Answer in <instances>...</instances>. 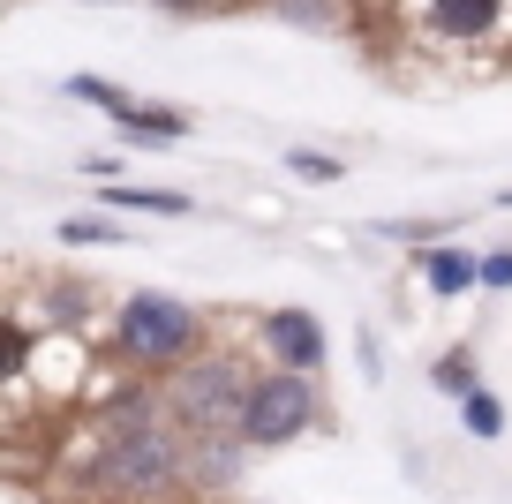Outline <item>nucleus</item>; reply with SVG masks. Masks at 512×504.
Listing matches in <instances>:
<instances>
[{
	"label": "nucleus",
	"mask_w": 512,
	"mask_h": 504,
	"mask_svg": "<svg viewBox=\"0 0 512 504\" xmlns=\"http://www.w3.org/2000/svg\"><path fill=\"white\" fill-rule=\"evenodd\" d=\"M475 286H482V294H512V249L475 256Z\"/></svg>",
	"instance_id": "nucleus-19"
},
{
	"label": "nucleus",
	"mask_w": 512,
	"mask_h": 504,
	"mask_svg": "<svg viewBox=\"0 0 512 504\" xmlns=\"http://www.w3.org/2000/svg\"><path fill=\"white\" fill-rule=\"evenodd\" d=\"M0 504H38V497H31V489H8V482H0Z\"/></svg>",
	"instance_id": "nucleus-22"
},
{
	"label": "nucleus",
	"mask_w": 512,
	"mask_h": 504,
	"mask_svg": "<svg viewBox=\"0 0 512 504\" xmlns=\"http://www.w3.org/2000/svg\"><path fill=\"white\" fill-rule=\"evenodd\" d=\"M475 384H482V354H475V339H460V347L430 354V392H445V399H467Z\"/></svg>",
	"instance_id": "nucleus-13"
},
{
	"label": "nucleus",
	"mask_w": 512,
	"mask_h": 504,
	"mask_svg": "<svg viewBox=\"0 0 512 504\" xmlns=\"http://www.w3.org/2000/svg\"><path fill=\"white\" fill-rule=\"evenodd\" d=\"M106 354L121 377H166V369L196 362V354L219 339L211 316L189 294H166V286H136V294L106 301Z\"/></svg>",
	"instance_id": "nucleus-2"
},
{
	"label": "nucleus",
	"mask_w": 512,
	"mask_h": 504,
	"mask_svg": "<svg viewBox=\"0 0 512 504\" xmlns=\"http://www.w3.org/2000/svg\"><path fill=\"white\" fill-rule=\"evenodd\" d=\"M497 211H512V189H505V196H497Z\"/></svg>",
	"instance_id": "nucleus-23"
},
{
	"label": "nucleus",
	"mask_w": 512,
	"mask_h": 504,
	"mask_svg": "<svg viewBox=\"0 0 512 504\" xmlns=\"http://www.w3.org/2000/svg\"><path fill=\"white\" fill-rule=\"evenodd\" d=\"M249 377L256 369H249V354H241L234 339H211L196 362L166 369L159 377V407H166V422H174V437H234Z\"/></svg>",
	"instance_id": "nucleus-3"
},
{
	"label": "nucleus",
	"mask_w": 512,
	"mask_h": 504,
	"mask_svg": "<svg viewBox=\"0 0 512 504\" xmlns=\"http://www.w3.org/2000/svg\"><path fill=\"white\" fill-rule=\"evenodd\" d=\"M452 407H460V429H467L475 444H497V437H505V399H497L490 384H475V392L452 399Z\"/></svg>",
	"instance_id": "nucleus-14"
},
{
	"label": "nucleus",
	"mask_w": 512,
	"mask_h": 504,
	"mask_svg": "<svg viewBox=\"0 0 512 504\" xmlns=\"http://www.w3.org/2000/svg\"><path fill=\"white\" fill-rule=\"evenodd\" d=\"M415 279L430 286V301H467V294H475V249H460V241H430V249H415Z\"/></svg>",
	"instance_id": "nucleus-8"
},
{
	"label": "nucleus",
	"mask_w": 512,
	"mask_h": 504,
	"mask_svg": "<svg viewBox=\"0 0 512 504\" xmlns=\"http://www.w3.org/2000/svg\"><path fill=\"white\" fill-rule=\"evenodd\" d=\"M377 234L400 241V249H430V241H452V219H384Z\"/></svg>",
	"instance_id": "nucleus-17"
},
{
	"label": "nucleus",
	"mask_w": 512,
	"mask_h": 504,
	"mask_svg": "<svg viewBox=\"0 0 512 504\" xmlns=\"http://www.w3.org/2000/svg\"><path fill=\"white\" fill-rule=\"evenodd\" d=\"M287 174H294V181H347V158H332V151H309V143H294V151H287Z\"/></svg>",
	"instance_id": "nucleus-18"
},
{
	"label": "nucleus",
	"mask_w": 512,
	"mask_h": 504,
	"mask_svg": "<svg viewBox=\"0 0 512 504\" xmlns=\"http://www.w3.org/2000/svg\"><path fill=\"white\" fill-rule=\"evenodd\" d=\"M31 324L38 331H91V324H106V301H98L91 279H46V309Z\"/></svg>",
	"instance_id": "nucleus-9"
},
{
	"label": "nucleus",
	"mask_w": 512,
	"mask_h": 504,
	"mask_svg": "<svg viewBox=\"0 0 512 504\" xmlns=\"http://www.w3.org/2000/svg\"><path fill=\"white\" fill-rule=\"evenodd\" d=\"M128 226L121 219H98V211H68L61 219V249H121Z\"/></svg>",
	"instance_id": "nucleus-15"
},
{
	"label": "nucleus",
	"mask_w": 512,
	"mask_h": 504,
	"mask_svg": "<svg viewBox=\"0 0 512 504\" xmlns=\"http://www.w3.org/2000/svg\"><path fill=\"white\" fill-rule=\"evenodd\" d=\"M113 128H121V143H136V151H174V143L189 136V113L159 106V98H128V106L113 113Z\"/></svg>",
	"instance_id": "nucleus-7"
},
{
	"label": "nucleus",
	"mask_w": 512,
	"mask_h": 504,
	"mask_svg": "<svg viewBox=\"0 0 512 504\" xmlns=\"http://www.w3.org/2000/svg\"><path fill=\"white\" fill-rule=\"evenodd\" d=\"M264 16L309 38H347L354 31V0H264Z\"/></svg>",
	"instance_id": "nucleus-11"
},
{
	"label": "nucleus",
	"mask_w": 512,
	"mask_h": 504,
	"mask_svg": "<svg viewBox=\"0 0 512 504\" xmlns=\"http://www.w3.org/2000/svg\"><path fill=\"white\" fill-rule=\"evenodd\" d=\"M61 91H68V98H76V106H91V113H106V121H113V113H121V106H128V98H136V91H121V83H106V76H68V83H61Z\"/></svg>",
	"instance_id": "nucleus-16"
},
{
	"label": "nucleus",
	"mask_w": 512,
	"mask_h": 504,
	"mask_svg": "<svg viewBox=\"0 0 512 504\" xmlns=\"http://www.w3.org/2000/svg\"><path fill=\"white\" fill-rule=\"evenodd\" d=\"M234 504H264V497H234Z\"/></svg>",
	"instance_id": "nucleus-24"
},
{
	"label": "nucleus",
	"mask_w": 512,
	"mask_h": 504,
	"mask_svg": "<svg viewBox=\"0 0 512 504\" xmlns=\"http://www.w3.org/2000/svg\"><path fill=\"white\" fill-rule=\"evenodd\" d=\"M46 339H53V331H38L31 316L0 309V384H31V369H38V354H46Z\"/></svg>",
	"instance_id": "nucleus-12"
},
{
	"label": "nucleus",
	"mask_w": 512,
	"mask_h": 504,
	"mask_svg": "<svg viewBox=\"0 0 512 504\" xmlns=\"http://www.w3.org/2000/svg\"><path fill=\"white\" fill-rule=\"evenodd\" d=\"M407 38L445 61H497L512 46V0H407Z\"/></svg>",
	"instance_id": "nucleus-5"
},
{
	"label": "nucleus",
	"mask_w": 512,
	"mask_h": 504,
	"mask_svg": "<svg viewBox=\"0 0 512 504\" xmlns=\"http://www.w3.org/2000/svg\"><path fill=\"white\" fill-rule=\"evenodd\" d=\"M309 429H332V399H324V377H294V369H256L249 392H241V422L234 437L256 452H287Z\"/></svg>",
	"instance_id": "nucleus-4"
},
{
	"label": "nucleus",
	"mask_w": 512,
	"mask_h": 504,
	"mask_svg": "<svg viewBox=\"0 0 512 504\" xmlns=\"http://www.w3.org/2000/svg\"><path fill=\"white\" fill-rule=\"evenodd\" d=\"M151 8H166V16H204V8H219V0H151Z\"/></svg>",
	"instance_id": "nucleus-21"
},
{
	"label": "nucleus",
	"mask_w": 512,
	"mask_h": 504,
	"mask_svg": "<svg viewBox=\"0 0 512 504\" xmlns=\"http://www.w3.org/2000/svg\"><path fill=\"white\" fill-rule=\"evenodd\" d=\"M76 504H189L181 497V444L159 407V377H121L98 392L83 444L68 459Z\"/></svg>",
	"instance_id": "nucleus-1"
},
{
	"label": "nucleus",
	"mask_w": 512,
	"mask_h": 504,
	"mask_svg": "<svg viewBox=\"0 0 512 504\" xmlns=\"http://www.w3.org/2000/svg\"><path fill=\"white\" fill-rule=\"evenodd\" d=\"M354 362H362V377H369V384H384V339H377V324L354 331Z\"/></svg>",
	"instance_id": "nucleus-20"
},
{
	"label": "nucleus",
	"mask_w": 512,
	"mask_h": 504,
	"mask_svg": "<svg viewBox=\"0 0 512 504\" xmlns=\"http://www.w3.org/2000/svg\"><path fill=\"white\" fill-rule=\"evenodd\" d=\"M256 354H264V369H294V377H324V362H332V331H324L317 309H264L249 324Z\"/></svg>",
	"instance_id": "nucleus-6"
},
{
	"label": "nucleus",
	"mask_w": 512,
	"mask_h": 504,
	"mask_svg": "<svg viewBox=\"0 0 512 504\" xmlns=\"http://www.w3.org/2000/svg\"><path fill=\"white\" fill-rule=\"evenodd\" d=\"M98 204L106 211H136V219H196L189 189H151V181H98Z\"/></svg>",
	"instance_id": "nucleus-10"
}]
</instances>
